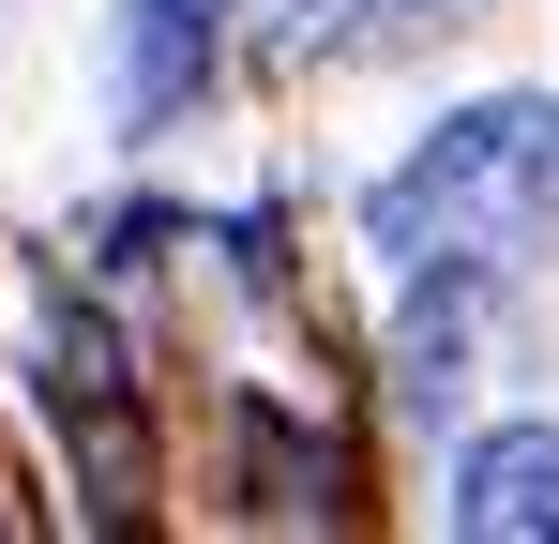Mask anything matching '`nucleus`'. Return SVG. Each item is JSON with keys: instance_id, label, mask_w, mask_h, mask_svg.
<instances>
[{"instance_id": "nucleus-3", "label": "nucleus", "mask_w": 559, "mask_h": 544, "mask_svg": "<svg viewBox=\"0 0 559 544\" xmlns=\"http://www.w3.org/2000/svg\"><path fill=\"white\" fill-rule=\"evenodd\" d=\"M46 409H61V439H92V484L121 499L136 484V409H121V348H106L92 318L46 333Z\"/></svg>"}, {"instance_id": "nucleus-2", "label": "nucleus", "mask_w": 559, "mask_h": 544, "mask_svg": "<svg viewBox=\"0 0 559 544\" xmlns=\"http://www.w3.org/2000/svg\"><path fill=\"white\" fill-rule=\"evenodd\" d=\"M454 530L468 544H559V424H514L454 469Z\"/></svg>"}, {"instance_id": "nucleus-4", "label": "nucleus", "mask_w": 559, "mask_h": 544, "mask_svg": "<svg viewBox=\"0 0 559 544\" xmlns=\"http://www.w3.org/2000/svg\"><path fill=\"white\" fill-rule=\"evenodd\" d=\"M212 46H227V0H121V106H136V121L197 106Z\"/></svg>"}, {"instance_id": "nucleus-1", "label": "nucleus", "mask_w": 559, "mask_h": 544, "mask_svg": "<svg viewBox=\"0 0 559 544\" xmlns=\"http://www.w3.org/2000/svg\"><path fill=\"white\" fill-rule=\"evenodd\" d=\"M364 227H378V258L439 272V287H499V272L559 227V91H514V106L439 121V137L364 197Z\"/></svg>"}, {"instance_id": "nucleus-5", "label": "nucleus", "mask_w": 559, "mask_h": 544, "mask_svg": "<svg viewBox=\"0 0 559 544\" xmlns=\"http://www.w3.org/2000/svg\"><path fill=\"white\" fill-rule=\"evenodd\" d=\"M424 15H468V0H273L287 46H378V31H424Z\"/></svg>"}]
</instances>
